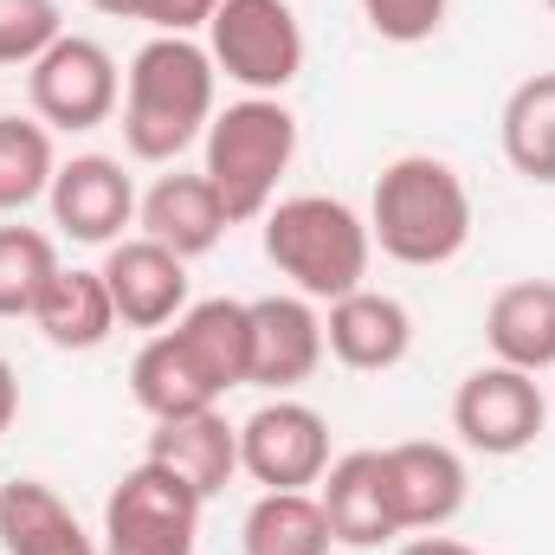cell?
<instances>
[{
	"mask_svg": "<svg viewBox=\"0 0 555 555\" xmlns=\"http://www.w3.org/2000/svg\"><path fill=\"white\" fill-rule=\"evenodd\" d=\"M214 91L220 72L201 39L181 33H149L124 72V149L137 162H175L214 124Z\"/></svg>",
	"mask_w": 555,
	"mask_h": 555,
	"instance_id": "obj_1",
	"label": "cell"
},
{
	"mask_svg": "<svg viewBox=\"0 0 555 555\" xmlns=\"http://www.w3.org/2000/svg\"><path fill=\"white\" fill-rule=\"evenodd\" d=\"M369 240L395 266H452L472 246V188L439 155H395L369 194Z\"/></svg>",
	"mask_w": 555,
	"mask_h": 555,
	"instance_id": "obj_2",
	"label": "cell"
},
{
	"mask_svg": "<svg viewBox=\"0 0 555 555\" xmlns=\"http://www.w3.org/2000/svg\"><path fill=\"white\" fill-rule=\"evenodd\" d=\"M259 233H266V259L278 266V278H291V291L310 304H336L369 284V259H375L369 220L336 194L272 201Z\"/></svg>",
	"mask_w": 555,
	"mask_h": 555,
	"instance_id": "obj_3",
	"label": "cell"
},
{
	"mask_svg": "<svg viewBox=\"0 0 555 555\" xmlns=\"http://www.w3.org/2000/svg\"><path fill=\"white\" fill-rule=\"evenodd\" d=\"M201 149H207L201 175L214 181L227 220L246 227V220H266V214H272L278 181H284L291 162H297V117H291L278 98H240V104L214 111Z\"/></svg>",
	"mask_w": 555,
	"mask_h": 555,
	"instance_id": "obj_4",
	"label": "cell"
},
{
	"mask_svg": "<svg viewBox=\"0 0 555 555\" xmlns=\"http://www.w3.org/2000/svg\"><path fill=\"white\" fill-rule=\"evenodd\" d=\"M207 59L246 98H278L304 72V26L291 0H220L207 20Z\"/></svg>",
	"mask_w": 555,
	"mask_h": 555,
	"instance_id": "obj_5",
	"label": "cell"
},
{
	"mask_svg": "<svg viewBox=\"0 0 555 555\" xmlns=\"http://www.w3.org/2000/svg\"><path fill=\"white\" fill-rule=\"evenodd\" d=\"M207 498L162 465H130L104 498V555H194Z\"/></svg>",
	"mask_w": 555,
	"mask_h": 555,
	"instance_id": "obj_6",
	"label": "cell"
},
{
	"mask_svg": "<svg viewBox=\"0 0 555 555\" xmlns=\"http://www.w3.org/2000/svg\"><path fill=\"white\" fill-rule=\"evenodd\" d=\"M26 98H33V117L46 130H72V137L104 130L124 111V72H117L111 46L85 39V33H65L26 65Z\"/></svg>",
	"mask_w": 555,
	"mask_h": 555,
	"instance_id": "obj_7",
	"label": "cell"
},
{
	"mask_svg": "<svg viewBox=\"0 0 555 555\" xmlns=\"http://www.w3.org/2000/svg\"><path fill=\"white\" fill-rule=\"evenodd\" d=\"M550 426V395L537 375L524 369H504V362H485L459 382L452 395V433L465 452H485V459H517L543 439Z\"/></svg>",
	"mask_w": 555,
	"mask_h": 555,
	"instance_id": "obj_8",
	"label": "cell"
},
{
	"mask_svg": "<svg viewBox=\"0 0 555 555\" xmlns=\"http://www.w3.org/2000/svg\"><path fill=\"white\" fill-rule=\"evenodd\" d=\"M240 472L259 491H310L330 472V420L291 395H272L240 420Z\"/></svg>",
	"mask_w": 555,
	"mask_h": 555,
	"instance_id": "obj_9",
	"label": "cell"
},
{
	"mask_svg": "<svg viewBox=\"0 0 555 555\" xmlns=\"http://www.w3.org/2000/svg\"><path fill=\"white\" fill-rule=\"evenodd\" d=\"M382 478H388V504H395V524L401 537H433L446 530L465 498H472V478H465V459L439 439H401V446H382Z\"/></svg>",
	"mask_w": 555,
	"mask_h": 555,
	"instance_id": "obj_10",
	"label": "cell"
},
{
	"mask_svg": "<svg viewBox=\"0 0 555 555\" xmlns=\"http://www.w3.org/2000/svg\"><path fill=\"white\" fill-rule=\"evenodd\" d=\"M46 207H52V227L65 240H78V246H117L124 227L137 220V188H130V175H124L117 155H72V162H59Z\"/></svg>",
	"mask_w": 555,
	"mask_h": 555,
	"instance_id": "obj_11",
	"label": "cell"
},
{
	"mask_svg": "<svg viewBox=\"0 0 555 555\" xmlns=\"http://www.w3.org/2000/svg\"><path fill=\"white\" fill-rule=\"evenodd\" d=\"M104 291H111V304H117V323H130V330H168L181 310H188V259L181 253H168V246H155V240H117V246H104Z\"/></svg>",
	"mask_w": 555,
	"mask_h": 555,
	"instance_id": "obj_12",
	"label": "cell"
},
{
	"mask_svg": "<svg viewBox=\"0 0 555 555\" xmlns=\"http://www.w3.org/2000/svg\"><path fill=\"white\" fill-rule=\"evenodd\" d=\"M323 356H330L323 349V317H317L310 297H297V291L253 297V382L246 388L291 395L323 369Z\"/></svg>",
	"mask_w": 555,
	"mask_h": 555,
	"instance_id": "obj_13",
	"label": "cell"
},
{
	"mask_svg": "<svg viewBox=\"0 0 555 555\" xmlns=\"http://www.w3.org/2000/svg\"><path fill=\"white\" fill-rule=\"evenodd\" d=\"M323 349H330L343 369H356V375H388V369H401L408 349H414V317H408L401 297L362 284V291H349V297L330 304V317H323Z\"/></svg>",
	"mask_w": 555,
	"mask_h": 555,
	"instance_id": "obj_14",
	"label": "cell"
},
{
	"mask_svg": "<svg viewBox=\"0 0 555 555\" xmlns=\"http://www.w3.org/2000/svg\"><path fill=\"white\" fill-rule=\"evenodd\" d=\"M317 504L330 517V537L349 550H382L401 537L395 504H388V478H382V452H343L330 459V472L317 478Z\"/></svg>",
	"mask_w": 555,
	"mask_h": 555,
	"instance_id": "obj_15",
	"label": "cell"
},
{
	"mask_svg": "<svg viewBox=\"0 0 555 555\" xmlns=\"http://www.w3.org/2000/svg\"><path fill=\"white\" fill-rule=\"evenodd\" d=\"M142 459L162 465V472H175L188 491H201V498L214 504V498L240 478V426L220 414V408L188 414V420H155Z\"/></svg>",
	"mask_w": 555,
	"mask_h": 555,
	"instance_id": "obj_16",
	"label": "cell"
},
{
	"mask_svg": "<svg viewBox=\"0 0 555 555\" xmlns=\"http://www.w3.org/2000/svg\"><path fill=\"white\" fill-rule=\"evenodd\" d=\"M137 220H142V240L181 253V259H201L227 240V207L214 194L207 175H155V188L137 201Z\"/></svg>",
	"mask_w": 555,
	"mask_h": 555,
	"instance_id": "obj_17",
	"label": "cell"
},
{
	"mask_svg": "<svg viewBox=\"0 0 555 555\" xmlns=\"http://www.w3.org/2000/svg\"><path fill=\"white\" fill-rule=\"evenodd\" d=\"M485 343L491 362L550 375L555 369V278H517L485 304Z\"/></svg>",
	"mask_w": 555,
	"mask_h": 555,
	"instance_id": "obj_18",
	"label": "cell"
},
{
	"mask_svg": "<svg viewBox=\"0 0 555 555\" xmlns=\"http://www.w3.org/2000/svg\"><path fill=\"white\" fill-rule=\"evenodd\" d=\"M175 343L188 349V362L207 375L214 395L253 382V304H240V297H201V304H188L175 317Z\"/></svg>",
	"mask_w": 555,
	"mask_h": 555,
	"instance_id": "obj_19",
	"label": "cell"
},
{
	"mask_svg": "<svg viewBox=\"0 0 555 555\" xmlns=\"http://www.w3.org/2000/svg\"><path fill=\"white\" fill-rule=\"evenodd\" d=\"M0 550L7 555H104L72 517V504L39 485V478H13L0 485Z\"/></svg>",
	"mask_w": 555,
	"mask_h": 555,
	"instance_id": "obj_20",
	"label": "cell"
},
{
	"mask_svg": "<svg viewBox=\"0 0 555 555\" xmlns=\"http://www.w3.org/2000/svg\"><path fill=\"white\" fill-rule=\"evenodd\" d=\"M33 323H39V336L52 343V349H65V356H85V349H104L111 343V330H117V304H111V291H104V272H65L39 291V304H33Z\"/></svg>",
	"mask_w": 555,
	"mask_h": 555,
	"instance_id": "obj_21",
	"label": "cell"
},
{
	"mask_svg": "<svg viewBox=\"0 0 555 555\" xmlns=\"http://www.w3.org/2000/svg\"><path fill=\"white\" fill-rule=\"evenodd\" d=\"M130 395L149 420H188L220 408V395L207 388V375L188 362V349L175 343V330H155L130 362Z\"/></svg>",
	"mask_w": 555,
	"mask_h": 555,
	"instance_id": "obj_22",
	"label": "cell"
},
{
	"mask_svg": "<svg viewBox=\"0 0 555 555\" xmlns=\"http://www.w3.org/2000/svg\"><path fill=\"white\" fill-rule=\"evenodd\" d=\"M498 142H504V162H511L530 188H555V72L524 78V85L504 98Z\"/></svg>",
	"mask_w": 555,
	"mask_h": 555,
	"instance_id": "obj_23",
	"label": "cell"
},
{
	"mask_svg": "<svg viewBox=\"0 0 555 555\" xmlns=\"http://www.w3.org/2000/svg\"><path fill=\"white\" fill-rule=\"evenodd\" d=\"M330 517L317 504V491H259L246 524H240V550L246 555H330Z\"/></svg>",
	"mask_w": 555,
	"mask_h": 555,
	"instance_id": "obj_24",
	"label": "cell"
},
{
	"mask_svg": "<svg viewBox=\"0 0 555 555\" xmlns=\"http://www.w3.org/2000/svg\"><path fill=\"white\" fill-rule=\"evenodd\" d=\"M52 175V130L39 117H0V214H26L33 201H46Z\"/></svg>",
	"mask_w": 555,
	"mask_h": 555,
	"instance_id": "obj_25",
	"label": "cell"
},
{
	"mask_svg": "<svg viewBox=\"0 0 555 555\" xmlns=\"http://www.w3.org/2000/svg\"><path fill=\"white\" fill-rule=\"evenodd\" d=\"M59 278V246L39 227H0V317H33L39 291Z\"/></svg>",
	"mask_w": 555,
	"mask_h": 555,
	"instance_id": "obj_26",
	"label": "cell"
},
{
	"mask_svg": "<svg viewBox=\"0 0 555 555\" xmlns=\"http://www.w3.org/2000/svg\"><path fill=\"white\" fill-rule=\"evenodd\" d=\"M52 39H65L59 0H0V72L7 65H33Z\"/></svg>",
	"mask_w": 555,
	"mask_h": 555,
	"instance_id": "obj_27",
	"label": "cell"
},
{
	"mask_svg": "<svg viewBox=\"0 0 555 555\" xmlns=\"http://www.w3.org/2000/svg\"><path fill=\"white\" fill-rule=\"evenodd\" d=\"M369 33L388 39V46H426L439 26H446V7L452 0H356Z\"/></svg>",
	"mask_w": 555,
	"mask_h": 555,
	"instance_id": "obj_28",
	"label": "cell"
},
{
	"mask_svg": "<svg viewBox=\"0 0 555 555\" xmlns=\"http://www.w3.org/2000/svg\"><path fill=\"white\" fill-rule=\"evenodd\" d=\"M91 7L111 13V20H142L149 33H181V39H194V33H207V20H214L220 0H91Z\"/></svg>",
	"mask_w": 555,
	"mask_h": 555,
	"instance_id": "obj_29",
	"label": "cell"
},
{
	"mask_svg": "<svg viewBox=\"0 0 555 555\" xmlns=\"http://www.w3.org/2000/svg\"><path fill=\"white\" fill-rule=\"evenodd\" d=\"M401 555H478L472 543H459V537H446V530H433V537H414Z\"/></svg>",
	"mask_w": 555,
	"mask_h": 555,
	"instance_id": "obj_30",
	"label": "cell"
},
{
	"mask_svg": "<svg viewBox=\"0 0 555 555\" xmlns=\"http://www.w3.org/2000/svg\"><path fill=\"white\" fill-rule=\"evenodd\" d=\"M13 414H20V382H13V362L0 356V433L13 426Z\"/></svg>",
	"mask_w": 555,
	"mask_h": 555,
	"instance_id": "obj_31",
	"label": "cell"
},
{
	"mask_svg": "<svg viewBox=\"0 0 555 555\" xmlns=\"http://www.w3.org/2000/svg\"><path fill=\"white\" fill-rule=\"evenodd\" d=\"M543 7H550V13H555V0H543Z\"/></svg>",
	"mask_w": 555,
	"mask_h": 555,
	"instance_id": "obj_32",
	"label": "cell"
}]
</instances>
